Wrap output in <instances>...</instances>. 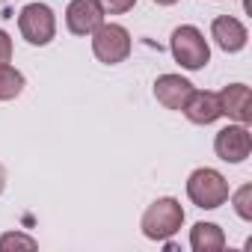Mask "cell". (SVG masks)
<instances>
[{"label":"cell","mask_w":252,"mask_h":252,"mask_svg":"<svg viewBox=\"0 0 252 252\" xmlns=\"http://www.w3.org/2000/svg\"><path fill=\"white\" fill-rule=\"evenodd\" d=\"M181 225H184V208H181V202L172 199V196L155 199V202L146 208L143 222H140L143 234H146L149 240H158V243L175 237V234L181 231Z\"/></svg>","instance_id":"obj_1"},{"label":"cell","mask_w":252,"mask_h":252,"mask_svg":"<svg viewBox=\"0 0 252 252\" xmlns=\"http://www.w3.org/2000/svg\"><path fill=\"white\" fill-rule=\"evenodd\" d=\"M169 51L175 57V63L187 71H199L208 65L211 60V48H208V39L202 36L199 27L193 24H181L172 30V39H169Z\"/></svg>","instance_id":"obj_2"},{"label":"cell","mask_w":252,"mask_h":252,"mask_svg":"<svg viewBox=\"0 0 252 252\" xmlns=\"http://www.w3.org/2000/svg\"><path fill=\"white\" fill-rule=\"evenodd\" d=\"M187 196L196 208L202 211H217L220 205L228 202V181L222 172L211 169V166H202L196 172H190L187 178Z\"/></svg>","instance_id":"obj_3"},{"label":"cell","mask_w":252,"mask_h":252,"mask_svg":"<svg viewBox=\"0 0 252 252\" xmlns=\"http://www.w3.org/2000/svg\"><path fill=\"white\" fill-rule=\"evenodd\" d=\"M18 30L30 45L45 48L57 36V15L48 3H27L18 12Z\"/></svg>","instance_id":"obj_4"},{"label":"cell","mask_w":252,"mask_h":252,"mask_svg":"<svg viewBox=\"0 0 252 252\" xmlns=\"http://www.w3.org/2000/svg\"><path fill=\"white\" fill-rule=\"evenodd\" d=\"M92 54L104 63V65H119L131 57V33L122 24H101L92 33Z\"/></svg>","instance_id":"obj_5"},{"label":"cell","mask_w":252,"mask_h":252,"mask_svg":"<svg viewBox=\"0 0 252 252\" xmlns=\"http://www.w3.org/2000/svg\"><path fill=\"white\" fill-rule=\"evenodd\" d=\"M214 152L220 160L225 163H243L252 152V134L246 125L234 122V125H225L222 131H217L214 137Z\"/></svg>","instance_id":"obj_6"},{"label":"cell","mask_w":252,"mask_h":252,"mask_svg":"<svg viewBox=\"0 0 252 252\" xmlns=\"http://www.w3.org/2000/svg\"><path fill=\"white\" fill-rule=\"evenodd\" d=\"M104 9L98 0H71L65 9V27L74 36H92L104 24Z\"/></svg>","instance_id":"obj_7"},{"label":"cell","mask_w":252,"mask_h":252,"mask_svg":"<svg viewBox=\"0 0 252 252\" xmlns=\"http://www.w3.org/2000/svg\"><path fill=\"white\" fill-rule=\"evenodd\" d=\"M217 98H220L222 116H228L240 125L252 122V92H249L246 83H228L222 92H217Z\"/></svg>","instance_id":"obj_8"},{"label":"cell","mask_w":252,"mask_h":252,"mask_svg":"<svg viewBox=\"0 0 252 252\" xmlns=\"http://www.w3.org/2000/svg\"><path fill=\"white\" fill-rule=\"evenodd\" d=\"M190 95H193V83L181 74H160L155 80V98L166 110H184Z\"/></svg>","instance_id":"obj_9"},{"label":"cell","mask_w":252,"mask_h":252,"mask_svg":"<svg viewBox=\"0 0 252 252\" xmlns=\"http://www.w3.org/2000/svg\"><path fill=\"white\" fill-rule=\"evenodd\" d=\"M211 39H214L225 54H237V51L246 48L249 33H246V27H243L237 18L220 15V18H214V24H211Z\"/></svg>","instance_id":"obj_10"},{"label":"cell","mask_w":252,"mask_h":252,"mask_svg":"<svg viewBox=\"0 0 252 252\" xmlns=\"http://www.w3.org/2000/svg\"><path fill=\"white\" fill-rule=\"evenodd\" d=\"M193 125H214L222 110H220V98L217 92H208V89H193V95L187 98L184 110H181Z\"/></svg>","instance_id":"obj_11"},{"label":"cell","mask_w":252,"mask_h":252,"mask_svg":"<svg viewBox=\"0 0 252 252\" xmlns=\"http://www.w3.org/2000/svg\"><path fill=\"white\" fill-rule=\"evenodd\" d=\"M190 246H193V252H222L225 234L217 222H196L190 228Z\"/></svg>","instance_id":"obj_12"},{"label":"cell","mask_w":252,"mask_h":252,"mask_svg":"<svg viewBox=\"0 0 252 252\" xmlns=\"http://www.w3.org/2000/svg\"><path fill=\"white\" fill-rule=\"evenodd\" d=\"M24 92V74L9 63H0V101H12Z\"/></svg>","instance_id":"obj_13"},{"label":"cell","mask_w":252,"mask_h":252,"mask_svg":"<svg viewBox=\"0 0 252 252\" xmlns=\"http://www.w3.org/2000/svg\"><path fill=\"white\" fill-rule=\"evenodd\" d=\"M36 246H39V243H36V237L21 234V231H6V234H0V252H18V249L33 252Z\"/></svg>","instance_id":"obj_14"},{"label":"cell","mask_w":252,"mask_h":252,"mask_svg":"<svg viewBox=\"0 0 252 252\" xmlns=\"http://www.w3.org/2000/svg\"><path fill=\"white\" fill-rule=\"evenodd\" d=\"M231 199H234L237 217H240V220H252V184H243Z\"/></svg>","instance_id":"obj_15"},{"label":"cell","mask_w":252,"mask_h":252,"mask_svg":"<svg viewBox=\"0 0 252 252\" xmlns=\"http://www.w3.org/2000/svg\"><path fill=\"white\" fill-rule=\"evenodd\" d=\"M101 9L110 12V15H122V12H131L137 6V0H98Z\"/></svg>","instance_id":"obj_16"},{"label":"cell","mask_w":252,"mask_h":252,"mask_svg":"<svg viewBox=\"0 0 252 252\" xmlns=\"http://www.w3.org/2000/svg\"><path fill=\"white\" fill-rule=\"evenodd\" d=\"M12 60V39L6 30H0V63H9Z\"/></svg>","instance_id":"obj_17"},{"label":"cell","mask_w":252,"mask_h":252,"mask_svg":"<svg viewBox=\"0 0 252 252\" xmlns=\"http://www.w3.org/2000/svg\"><path fill=\"white\" fill-rule=\"evenodd\" d=\"M6 190V169H3V163H0V193Z\"/></svg>","instance_id":"obj_18"},{"label":"cell","mask_w":252,"mask_h":252,"mask_svg":"<svg viewBox=\"0 0 252 252\" xmlns=\"http://www.w3.org/2000/svg\"><path fill=\"white\" fill-rule=\"evenodd\" d=\"M152 3H158V6H172V3H178V0H152Z\"/></svg>","instance_id":"obj_19"}]
</instances>
